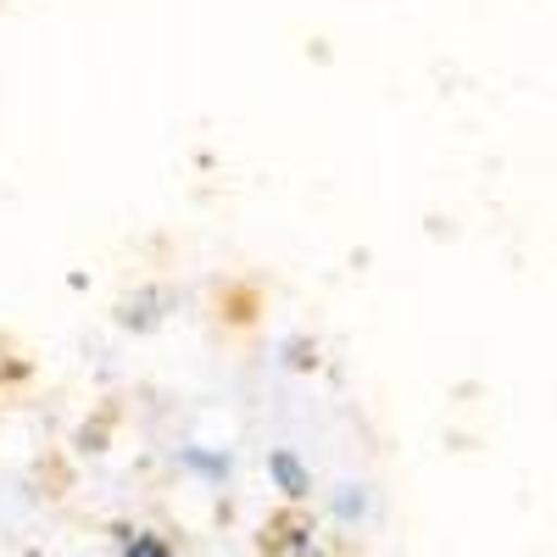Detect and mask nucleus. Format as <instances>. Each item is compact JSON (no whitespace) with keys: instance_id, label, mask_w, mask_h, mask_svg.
<instances>
[{"instance_id":"39448f33","label":"nucleus","mask_w":557,"mask_h":557,"mask_svg":"<svg viewBox=\"0 0 557 557\" xmlns=\"http://www.w3.org/2000/svg\"><path fill=\"white\" fill-rule=\"evenodd\" d=\"M162 301H168L162 290H139V296H128V301L117 307V323H123V330H151V323L162 318V312H157Z\"/></svg>"},{"instance_id":"0eeeda50","label":"nucleus","mask_w":557,"mask_h":557,"mask_svg":"<svg viewBox=\"0 0 557 557\" xmlns=\"http://www.w3.org/2000/svg\"><path fill=\"white\" fill-rule=\"evenodd\" d=\"M78 446L84 451H107V424H84L78 430Z\"/></svg>"},{"instance_id":"f257e3e1","label":"nucleus","mask_w":557,"mask_h":557,"mask_svg":"<svg viewBox=\"0 0 557 557\" xmlns=\"http://www.w3.org/2000/svg\"><path fill=\"white\" fill-rule=\"evenodd\" d=\"M268 485L285 496V502L301 507V502L312 496V469H307V462H301L290 446H273V451H268Z\"/></svg>"},{"instance_id":"7ed1b4c3","label":"nucleus","mask_w":557,"mask_h":557,"mask_svg":"<svg viewBox=\"0 0 557 557\" xmlns=\"http://www.w3.org/2000/svg\"><path fill=\"white\" fill-rule=\"evenodd\" d=\"M330 513H335V524L357 530V524L374 519V496H368V485H335V496H330Z\"/></svg>"},{"instance_id":"f03ea898","label":"nucleus","mask_w":557,"mask_h":557,"mask_svg":"<svg viewBox=\"0 0 557 557\" xmlns=\"http://www.w3.org/2000/svg\"><path fill=\"white\" fill-rule=\"evenodd\" d=\"M178 469L196 474L201 485H223L228 474H235V457L218 451V446H178Z\"/></svg>"},{"instance_id":"6e6552de","label":"nucleus","mask_w":557,"mask_h":557,"mask_svg":"<svg viewBox=\"0 0 557 557\" xmlns=\"http://www.w3.org/2000/svg\"><path fill=\"white\" fill-rule=\"evenodd\" d=\"M17 557H39V552H17Z\"/></svg>"},{"instance_id":"20e7f679","label":"nucleus","mask_w":557,"mask_h":557,"mask_svg":"<svg viewBox=\"0 0 557 557\" xmlns=\"http://www.w3.org/2000/svg\"><path fill=\"white\" fill-rule=\"evenodd\" d=\"M117 557H178V546H173L162 530H134V524H117Z\"/></svg>"},{"instance_id":"423d86ee","label":"nucleus","mask_w":557,"mask_h":557,"mask_svg":"<svg viewBox=\"0 0 557 557\" xmlns=\"http://www.w3.org/2000/svg\"><path fill=\"white\" fill-rule=\"evenodd\" d=\"M285 368H318V346L312 341H285Z\"/></svg>"}]
</instances>
